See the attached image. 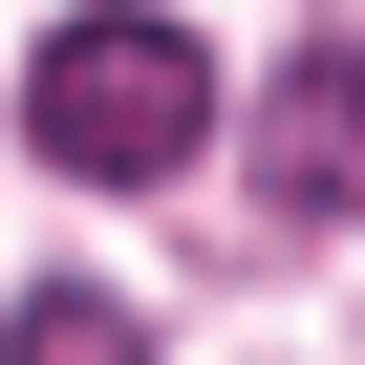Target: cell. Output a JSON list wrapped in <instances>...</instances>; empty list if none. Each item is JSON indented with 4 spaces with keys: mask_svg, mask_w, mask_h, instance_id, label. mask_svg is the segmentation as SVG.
<instances>
[{
    "mask_svg": "<svg viewBox=\"0 0 365 365\" xmlns=\"http://www.w3.org/2000/svg\"><path fill=\"white\" fill-rule=\"evenodd\" d=\"M22 129L86 172V194H150V172L215 150V43L150 22V0H86V22H43V65H22Z\"/></svg>",
    "mask_w": 365,
    "mask_h": 365,
    "instance_id": "6da1fadb",
    "label": "cell"
},
{
    "mask_svg": "<svg viewBox=\"0 0 365 365\" xmlns=\"http://www.w3.org/2000/svg\"><path fill=\"white\" fill-rule=\"evenodd\" d=\"M258 194L279 215H365V43H301L258 86Z\"/></svg>",
    "mask_w": 365,
    "mask_h": 365,
    "instance_id": "7a4b0ae2",
    "label": "cell"
},
{
    "mask_svg": "<svg viewBox=\"0 0 365 365\" xmlns=\"http://www.w3.org/2000/svg\"><path fill=\"white\" fill-rule=\"evenodd\" d=\"M0 344H22V365H108L129 301H108V279H22V322H0Z\"/></svg>",
    "mask_w": 365,
    "mask_h": 365,
    "instance_id": "3957f363",
    "label": "cell"
}]
</instances>
